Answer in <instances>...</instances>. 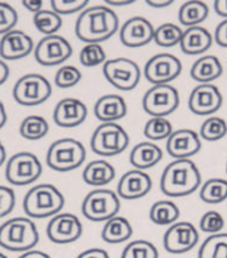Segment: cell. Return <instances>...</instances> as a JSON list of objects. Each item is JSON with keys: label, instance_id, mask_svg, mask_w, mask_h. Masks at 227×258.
<instances>
[{"label": "cell", "instance_id": "836d02e7", "mask_svg": "<svg viewBox=\"0 0 227 258\" xmlns=\"http://www.w3.org/2000/svg\"><path fill=\"white\" fill-rule=\"evenodd\" d=\"M183 31L180 26H176L174 23H164L156 28L154 32V41L160 47L170 48L174 45L180 44L182 39Z\"/></svg>", "mask_w": 227, "mask_h": 258}, {"label": "cell", "instance_id": "e575fe53", "mask_svg": "<svg viewBox=\"0 0 227 258\" xmlns=\"http://www.w3.org/2000/svg\"><path fill=\"white\" fill-rule=\"evenodd\" d=\"M227 135V122L224 118L211 116L202 122L199 137L206 141L222 140Z\"/></svg>", "mask_w": 227, "mask_h": 258}, {"label": "cell", "instance_id": "7a4b0ae2", "mask_svg": "<svg viewBox=\"0 0 227 258\" xmlns=\"http://www.w3.org/2000/svg\"><path fill=\"white\" fill-rule=\"evenodd\" d=\"M201 172L190 159L174 160L166 165L160 180L162 193L169 197H186L201 185Z\"/></svg>", "mask_w": 227, "mask_h": 258}, {"label": "cell", "instance_id": "d6986e66", "mask_svg": "<svg viewBox=\"0 0 227 258\" xmlns=\"http://www.w3.org/2000/svg\"><path fill=\"white\" fill-rule=\"evenodd\" d=\"M88 116V108L81 100L65 97L56 104L53 109V121L61 128H74L81 125Z\"/></svg>", "mask_w": 227, "mask_h": 258}, {"label": "cell", "instance_id": "f6af8a7d", "mask_svg": "<svg viewBox=\"0 0 227 258\" xmlns=\"http://www.w3.org/2000/svg\"><path fill=\"white\" fill-rule=\"evenodd\" d=\"M76 258H110V255L108 254V251L104 250V249H100V247H91V249H87L83 253L77 255Z\"/></svg>", "mask_w": 227, "mask_h": 258}, {"label": "cell", "instance_id": "11a10c76", "mask_svg": "<svg viewBox=\"0 0 227 258\" xmlns=\"http://www.w3.org/2000/svg\"><path fill=\"white\" fill-rule=\"evenodd\" d=\"M0 258H8V257L4 254V253H2V251H0Z\"/></svg>", "mask_w": 227, "mask_h": 258}, {"label": "cell", "instance_id": "9c48e42d", "mask_svg": "<svg viewBox=\"0 0 227 258\" xmlns=\"http://www.w3.org/2000/svg\"><path fill=\"white\" fill-rule=\"evenodd\" d=\"M43 173V165L32 152H18L6 164V178L11 185L26 186L33 184Z\"/></svg>", "mask_w": 227, "mask_h": 258}, {"label": "cell", "instance_id": "db71d44e", "mask_svg": "<svg viewBox=\"0 0 227 258\" xmlns=\"http://www.w3.org/2000/svg\"><path fill=\"white\" fill-rule=\"evenodd\" d=\"M7 159V153H6V148H4L3 143L0 141V166L3 165L4 161Z\"/></svg>", "mask_w": 227, "mask_h": 258}, {"label": "cell", "instance_id": "681fc988", "mask_svg": "<svg viewBox=\"0 0 227 258\" xmlns=\"http://www.w3.org/2000/svg\"><path fill=\"white\" fill-rule=\"evenodd\" d=\"M18 258H52V257L49 254H47V253H44V251L35 250V249H32V250H28L26 251V253H23V254L19 255Z\"/></svg>", "mask_w": 227, "mask_h": 258}, {"label": "cell", "instance_id": "8fae6325", "mask_svg": "<svg viewBox=\"0 0 227 258\" xmlns=\"http://www.w3.org/2000/svg\"><path fill=\"white\" fill-rule=\"evenodd\" d=\"M180 93L170 84L153 85L142 97V108L152 117H166L177 111Z\"/></svg>", "mask_w": 227, "mask_h": 258}, {"label": "cell", "instance_id": "2e32d148", "mask_svg": "<svg viewBox=\"0 0 227 258\" xmlns=\"http://www.w3.org/2000/svg\"><path fill=\"white\" fill-rule=\"evenodd\" d=\"M156 28L147 19L134 16L124 23L120 28V40L128 48L145 47L154 40Z\"/></svg>", "mask_w": 227, "mask_h": 258}, {"label": "cell", "instance_id": "816d5d0a", "mask_svg": "<svg viewBox=\"0 0 227 258\" xmlns=\"http://www.w3.org/2000/svg\"><path fill=\"white\" fill-rule=\"evenodd\" d=\"M6 122H7V112H6L4 104L0 101V129L6 125Z\"/></svg>", "mask_w": 227, "mask_h": 258}, {"label": "cell", "instance_id": "f907efd6", "mask_svg": "<svg viewBox=\"0 0 227 258\" xmlns=\"http://www.w3.org/2000/svg\"><path fill=\"white\" fill-rule=\"evenodd\" d=\"M150 7L154 8H164V7H168L170 4H173V0H164V2H156V0H147L146 2Z\"/></svg>", "mask_w": 227, "mask_h": 258}, {"label": "cell", "instance_id": "ee69618b", "mask_svg": "<svg viewBox=\"0 0 227 258\" xmlns=\"http://www.w3.org/2000/svg\"><path fill=\"white\" fill-rule=\"evenodd\" d=\"M214 40L219 47L227 48V19L222 20L216 26L215 33H214Z\"/></svg>", "mask_w": 227, "mask_h": 258}, {"label": "cell", "instance_id": "e0dca14e", "mask_svg": "<svg viewBox=\"0 0 227 258\" xmlns=\"http://www.w3.org/2000/svg\"><path fill=\"white\" fill-rule=\"evenodd\" d=\"M223 103L219 88L214 84H199L189 96V109L198 116H210L215 113Z\"/></svg>", "mask_w": 227, "mask_h": 258}, {"label": "cell", "instance_id": "74e56055", "mask_svg": "<svg viewBox=\"0 0 227 258\" xmlns=\"http://www.w3.org/2000/svg\"><path fill=\"white\" fill-rule=\"evenodd\" d=\"M80 59L81 66L87 67V68H93L100 64H104L106 61V53L101 44H85L83 49L80 51Z\"/></svg>", "mask_w": 227, "mask_h": 258}, {"label": "cell", "instance_id": "bcb514c9", "mask_svg": "<svg viewBox=\"0 0 227 258\" xmlns=\"http://www.w3.org/2000/svg\"><path fill=\"white\" fill-rule=\"evenodd\" d=\"M22 4L28 11L33 12V14H37V12H40L43 10L44 2L43 0H23Z\"/></svg>", "mask_w": 227, "mask_h": 258}, {"label": "cell", "instance_id": "4316f807", "mask_svg": "<svg viewBox=\"0 0 227 258\" xmlns=\"http://www.w3.org/2000/svg\"><path fill=\"white\" fill-rule=\"evenodd\" d=\"M133 226L128 218L116 216L105 222L101 230V238L108 243H121L132 238Z\"/></svg>", "mask_w": 227, "mask_h": 258}, {"label": "cell", "instance_id": "8d00e7d4", "mask_svg": "<svg viewBox=\"0 0 227 258\" xmlns=\"http://www.w3.org/2000/svg\"><path fill=\"white\" fill-rule=\"evenodd\" d=\"M158 255L156 245L146 240H136L124 247L120 258H158Z\"/></svg>", "mask_w": 227, "mask_h": 258}, {"label": "cell", "instance_id": "5bb4252c", "mask_svg": "<svg viewBox=\"0 0 227 258\" xmlns=\"http://www.w3.org/2000/svg\"><path fill=\"white\" fill-rule=\"evenodd\" d=\"M199 233L191 222H176L164 234V247L172 254H183L197 246Z\"/></svg>", "mask_w": 227, "mask_h": 258}, {"label": "cell", "instance_id": "6da1fadb", "mask_svg": "<svg viewBox=\"0 0 227 258\" xmlns=\"http://www.w3.org/2000/svg\"><path fill=\"white\" fill-rule=\"evenodd\" d=\"M120 20L113 10L106 6H92L80 12L76 20L74 33L87 44H100L118 31Z\"/></svg>", "mask_w": 227, "mask_h": 258}, {"label": "cell", "instance_id": "8992f818", "mask_svg": "<svg viewBox=\"0 0 227 258\" xmlns=\"http://www.w3.org/2000/svg\"><path fill=\"white\" fill-rule=\"evenodd\" d=\"M121 208L120 197L110 189H95L85 196L81 204V212L85 218L93 222H106L118 216Z\"/></svg>", "mask_w": 227, "mask_h": 258}, {"label": "cell", "instance_id": "484cf974", "mask_svg": "<svg viewBox=\"0 0 227 258\" xmlns=\"http://www.w3.org/2000/svg\"><path fill=\"white\" fill-rule=\"evenodd\" d=\"M116 177V169L105 160H93L84 168L83 180L92 186H104L110 184Z\"/></svg>", "mask_w": 227, "mask_h": 258}, {"label": "cell", "instance_id": "9f6ffc18", "mask_svg": "<svg viewBox=\"0 0 227 258\" xmlns=\"http://www.w3.org/2000/svg\"><path fill=\"white\" fill-rule=\"evenodd\" d=\"M226 172H227V162H226Z\"/></svg>", "mask_w": 227, "mask_h": 258}, {"label": "cell", "instance_id": "83f0119b", "mask_svg": "<svg viewBox=\"0 0 227 258\" xmlns=\"http://www.w3.org/2000/svg\"><path fill=\"white\" fill-rule=\"evenodd\" d=\"M209 16V7L205 2H198V0H190L185 2L180 7L178 11V19L182 26L190 27L199 26L202 22H205Z\"/></svg>", "mask_w": 227, "mask_h": 258}, {"label": "cell", "instance_id": "60d3db41", "mask_svg": "<svg viewBox=\"0 0 227 258\" xmlns=\"http://www.w3.org/2000/svg\"><path fill=\"white\" fill-rule=\"evenodd\" d=\"M18 12L7 2H0V35H6L10 31L15 30L14 27L18 23Z\"/></svg>", "mask_w": 227, "mask_h": 258}, {"label": "cell", "instance_id": "c3c4849f", "mask_svg": "<svg viewBox=\"0 0 227 258\" xmlns=\"http://www.w3.org/2000/svg\"><path fill=\"white\" fill-rule=\"evenodd\" d=\"M10 78V67L4 60L0 59V85H3Z\"/></svg>", "mask_w": 227, "mask_h": 258}, {"label": "cell", "instance_id": "4dcf8cb0", "mask_svg": "<svg viewBox=\"0 0 227 258\" xmlns=\"http://www.w3.org/2000/svg\"><path fill=\"white\" fill-rule=\"evenodd\" d=\"M199 197L203 203L216 205L227 200V180L210 178L201 186Z\"/></svg>", "mask_w": 227, "mask_h": 258}, {"label": "cell", "instance_id": "f1b7e54d", "mask_svg": "<svg viewBox=\"0 0 227 258\" xmlns=\"http://www.w3.org/2000/svg\"><path fill=\"white\" fill-rule=\"evenodd\" d=\"M180 208L177 207L176 203L170 200H161L152 205L149 210V218L153 224L161 226H170L176 224L180 218Z\"/></svg>", "mask_w": 227, "mask_h": 258}, {"label": "cell", "instance_id": "cb8c5ba5", "mask_svg": "<svg viewBox=\"0 0 227 258\" xmlns=\"http://www.w3.org/2000/svg\"><path fill=\"white\" fill-rule=\"evenodd\" d=\"M223 74V66L214 55H206L197 59L190 68V76L199 84H211Z\"/></svg>", "mask_w": 227, "mask_h": 258}, {"label": "cell", "instance_id": "44dd1931", "mask_svg": "<svg viewBox=\"0 0 227 258\" xmlns=\"http://www.w3.org/2000/svg\"><path fill=\"white\" fill-rule=\"evenodd\" d=\"M150 176L143 170L132 169L122 174L117 185V195L124 200L142 199L152 190Z\"/></svg>", "mask_w": 227, "mask_h": 258}, {"label": "cell", "instance_id": "f35d334b", "mask_svg": "<svg viewBox=\"0 0 227 258\" xmlns=\"http://www.w3.org/2000/svg\"><path fill=\"white\" fill-rule=\"evenodd\" d=\"M81 80V72L74 66H62L55 75V84L59 88H72Z\"/></svg>", "mask_w": 227, "mask_h": 258}, {"label": "cell", "instance_id": "5b68a950", "mask_svg": "<svg viewBox=\"0 0 227 258\" xmlns=\"http://www.w3.org/2000/svg\"><path fill=\"white\" fill-rule=\"evenodd\" d=\"M87 149L76 139L64 137L52 143L47 152V164L56 172H70L84 164Z\"/></svg>", "mask_w": 227, "mask_h": 258}, {"label": "cell", "instance_id": "52a82bcc", "mask_svg": "<svg viewBox=\"0 0 227 258\" xmlns=\"http://www.w3.org/2000/svg\"><path fill=\"white\" fill-rule=\"evenodd\" d=\"M129 147V135L117 122H103L91 137V148L104 157L117 156Z\"/></svg>", "mask_w": 227, "mask_h": 258}, {"label": "cell", "instance_id": "3957f363", "mask_svg": "<svg viewBox=\"0 0 227 258\" xmlns=\"http://www.w3.org/2000/svg\"><path fill=\"white\" fill-rule=\"evenodd\" d=\"M65 204L64 195L52 184L35 185L26 193L23 200V209L28 217H53L61 212Z\"/></svg>", "mask_w": 227, "mask_h": 258}, {"label": "cell", "instance_id": "9a60e30c", "mask_svg": "<svg viewBox=\"0 0 227 258\" xmlns=\"http://www.w3.org/2000/svg\"><path fill=\"white\" fill-rule=\"evenodd\" d=\"M83 234V224L80 218L72 213H59L49 220L47 225V236L52 242L66 245L77 241Z\"/></svg>", "mask_w": 227, "mask_h": 258}, {"label": "cell", "instance_id": "7402d4cb", "mask_svg": "<svg viewBox=\"0 0 227 258\" xmlns=\"http://www.w3.org/2000/svg\"><path fill=\"white\" fill-rule=\"evenodd\" d=\"M95 116L103 122H116L128 113V105L124 97L116 93H109L100 97L93 108Z\"/></svg>", "mask_w": 227, "mask_h": 258}, {"label": "cell", "instance_id": "1f68e13d", "mask_svg": "<svg viewBox=\"0 0 227 258\" xmlns=\"http://www.w3.org/2000/svg\"><path fill=\"white\" fill-rule=\"evenodd\" d=\"M198 258H227V233L207 237L198 250Z\"/></svg>", "mask_w": 227, "mask_h": 258}, {"label": "cell", "instance_id": "d4e9b609", "mask_svg": "<svg viewBox=\"0 0 227 258\" xmlns=\"http://www.w3.org/2000/svg\"><path fill=\"white\" fill-rule=\"evenodd\" d=\"M162 149L157 144L150 141H142L133 148L129 160L134 169L145 170L157 165L162 160Z\"/></svg>", "mask_w": 227, "mask_h": 258}, {"label": "cell", "instance_id": "d590c367", "mask_svg": "<svg viewBox=\"0 0 227 258\" xmlns=\"http://www.w3.org/2000/svg\"><path fill=\"white\" fill-rule=\"evenodd\" d=\"M172 133V122L166 117H152L143 128V135L150 141H160L165 139L168 140Z\"/></svg>", "mask_w": 227, "mask_h": 258}, {"label": "cell", "instance_id": "ba28073f", "mask_svg": "<svg viewBox=\"0 0 227 258\" xmlns=\"http://www.w3.org/2000/svg\"><path fill=\"white\" fill-rule=\"evenodd\" d=\"M14 99L24 107H36L45 103L52 95V85L40 74H27L19 79L12 89Z\"/></svg>", "mask_w": 227, "mask_h": 258}, {"label": "cell", "instance_id": "f546056e", "mask_svg": "<svg viewBox=\"0 0 227 258\" xmlns=\"http://www.w3.org/2000/svg\"><path fill=\"white\" fill-rule=\"evenodd\" d=\"M19 132L27 140H40V139L47 136L48 132H49V124L43 116L31 114L23 120L20 128H19Z\"/></svg>", "mask_w": 227, "mask_h": 258}, {"label": "cell", "instance_id": "ffe728a7", "mask_svg": "<svg viewBox=\"0 0 227 258\" xmlns=\"http://www.w3.org/2000/svg\"><path fill=\"white\" fill-rule=\"evenodd\" d=\"M35 49L32 37L24 31L12 30L0 39L2 60H19L26 57Z\"/></svg>", "mask_w": 227, "mask_h": 258}, {"label": "cell", "instance_id": "7c38bea8", "mask_svg": "<svg viewBox=\"0 0 227 258\" xmlns=\"http://www.w3.org/2000/svg\"><path fill=\"white\" fill-rule=\"evenodd\" d=\"M182 72V63L172 53H158L147 60L143 67V76L153 85L169 84Z\"/></svg>", "mask_w": 227, "mask_h": 258}, {"label": "cell", "instance_id": "30bf717a", "mask_svg": "<svg viewBox=\"0 0 227 258\" xmlns=\"http://www.w3.org/2000/svg\"><path fill=\"white\" fill-rule=\"evenodd\" d=\"M103 74L108 83L120 91H133L141 80V68L136 61L128 57H116L106 60Z\"/></svg>", "mask_w": 227, "mask_h": 258}, {"label": "cell", "instance_id": "7dc6e473", "mask_svg": "<svg viewBox=\"0 0 227 258\" xmlns=\"http://www.w3.org/2000/svg\"><path fill=\"white\" fill-rule=\"evenodd\" d=\"M214 10L219 16L227 19V0H215Z\"/></svg>", "mask_w": 227, "mask_h": 258}, {"label": "cell", "instance_id": "ab89813d", "mask_svg": "<svg viewBox=\"0 0 227 258\" xmlns=\"http://www.w3.org/2000/svg\"><path fill=\"white\" fill-rule=\"evenodd\" d=\"M199 228H201L202 232L209 233L210 236L220 233V230L224 228L223 216L216 210H209L201 217Z\"/></svg>", "mask_w": 227, "mask_h": 258}, {"label": "cell", "instance_id": "277c9868", "mask_svg": "<svg viewBox=\"0 0 227 258\" xmlns=\"http://www.w3.org/2000/svg\"><path fill=\"white\" fill-rule=\"evenodd\" d=\"M39 243L36 224L28 217H14L0 225V247L26 253Z\"/></svg>", "mask_w": 227, "mask_h": 258}, {"label": "cell", "instance_id": "603a6c76", "mask_svg": "<svg viewBox=\"0 0 227 258\" xmlns=\"http://www.w3.org/2000/svg\"><path fill=\"white\" fill-rule=\"evenodd\" d=\"M212 44V36L205 27L195 26L183 31L180 47L186 55H202Z\"/></svg>", "mask_w": 227, "mask_h": 258}, {"label": "cell", "instance_id": "f5cc1de1", "mask_svg": "<svg viewBox=\"0 0 227 258\" xmlns=\"http://www.w3.org/2000/svg\"><path fill=\"white\" fill-rule=\"evenodd\" d=\"M106 4H112V6H128V4H133V0H122V2H116V0H106Z\"/></svg>", "mask_w": 227, "mask_h": 258}, {"label": "cell", "instance_id": "4fadbf2b", "mask_svg": "<svg viewBox=\"0 0 227 258\" xmlns=\"http://www.w3.org/2000/svg\"><path fill=\"white\" fill-rule=\"evenodd\" d=\"M72 52L73 49L69 41L57 33L51 36H44L33 49L36 61L44 67L60 66L69 59Z\"/></svg>", "mask_w": 227, "mask_h": 258}, {"label": "cell", "instance_id": "d6a6232c", "mask_svg": "<svg viewBox=\"0 0 227 258\" xmlns=\"http://www.w3.org/2000/svg\"><path fill=\"white\" fill-rule=\"evenodd\" d=\"M33 24L39 32L45 36H51L56 35V32L61 28L62 19L53 10H41L33 15Z\"/></svg>", "mask_w": 227, "mask_h": 258}, {"label": "cell", "instance_id": "7bdbcfd3", "mask_svg": "<svg viewBox=\"0 0 227 258\" xmlns=\"http://www.w3.org/2000/svg\"><path fill=\"white\" fill-rule=\"evenodd\" d=\"M15 204L16 196L14 189L6 185H0V218L11 213Z\"/></svg>", "mask_w": 227, "mask_h": 258}, {"label": "cell", "instance_id": "b9f144b4", "mask_svg": "<svg viewBox=\"0 0 227 258\" xmlns=\"http://www.w3.org/2000/svg\"><path fill=\"white\" fill-rule=\"evenodd\" d=\"M88 3V0H69V2H65V0H51V7L60 16L72 15V14H76V12L84 11Z\"/></svg>", "mask_w": 227, "mask_h": 258}, {"label": "cell", "instance_id": "ac0fdd59", "mask_svg": "<svg viewBox=\"0 0 227 258\" xmlns=\"http://www.w3.org/2000/svg\"><path fill=\"white\" fill-rule=\"evenodd\" d=\"M201 137L193 129L173 131L166 141V152L176 160L190 159L201 151Z\"/></svg>", "mask_w": 227, "mask_h": 258}]
</instances>
